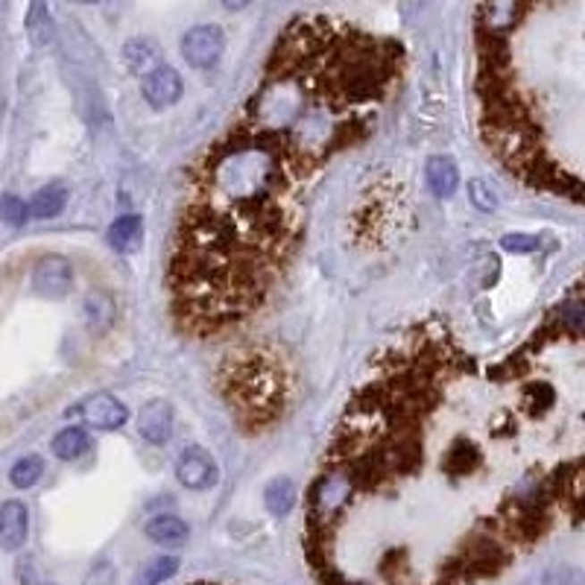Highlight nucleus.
Returning <instances> with one entry per match:
<instances>
[{
    "label": "nucleus",
    "instance_id": "18",
    "mask_svg": "<svg viewBox=\"0 0 585 585\" xmlns=\"http://www.w3.org/2000/svg\"><path fill=\"white\" fill-rule=\"evenodd\" d=\"M27 36L36 47H50L53 45V18L45 4H32L30 18H27Z\"/></svg>",
    "mask_w": 585,
    "mask_h": 585
},
{
    "label": "nucleus",
    "instance_id": "20",
    "mask_svg": "<svg viewBox=\"0 0 585 585\" xmlns=\"http://www.w3.org/2000/svg\"><path fill=\"white\" fill-rule=\"evenodd\" d=\"M176 571H179V559L176 556L153 559V562H147L144 571H140V585H161V582H167Z\"/></svg>",
    "mask_w": 585,
    "mask_h": 585
},
{
    "label": "nucleus",
    "instance_id": "12",
    "mask_svg": "<svg viewBox=\"0 0 585 585\" xmlns=\"http://www.w3.org/2000/svg\"><path fill=\"white\" fill-rule=\"evenodd\" d=\"M425 182L433 197L439 199H451L460 188V170L454 165V158L445 156H433L425 165Z\"/></svg>",
    "mask_w": 585,
    "mask_h": 585
},
{
    "label": "nucleus",
    "instance_id": "8",
    "mask_svg": "<svg viewBox=\"0 0 585 585\" xmlns=\"http://www.w3.org/2000/svg\"><path fill=\"white\" fill-rule=\"evenodd\" d=\"M140 91H144V100L161 112V108H170L182 100L185 85H182L176 68H170V64H156V68L144 77V82H140Z\"/></svg>",
    "mask_w": 585,
    "mask_h": 585
},
{
    "label": "nucleus",
    "instance_id": "24",
    "mask_svg": "<svg viewBox=\"0 0 585 585\" xmlns=\"http://www.w3.org/2000/svg\"><path fill=\"white\" fill-rule=\"evenodd\" d=\"M501 246L506 252H515V255H524V252H536L541 246V241L536 234H524V232H513V234H504Z\"/></svg>",
    "mask_w": 585,
    "mask_h": 585
},
{
    "label": "nucleus",
    "instance_id": "11",
    "mask_svg": "<svg viewBox=\"0 0 585 585\" xmlns=\"http://www.w3.org/2000/svg\"><path fill=\"white\" fill-rule=\"evenodd\" d=\"M30 533V509L21 501L0 504V547L18 550L24 547Z\"/></svg>",
    "mask_w": 585,
    "mask_h": 585
},
{
    "label": "nucleus",
    "instance_id": "2",
    "mask_svg": "<svg viewBox=\"0 0 585 585\" xmlns=\"http://www.w3.org/2000/svg\"><path fill=\"white\" fill-rule=\"evenodd\" d=\"M404 64L401 41L354 21L290 18L255 94L191 170L167 261L179 331L220 337L273 296L305 234L313 185L369 140Z\"/></svg>",
    "mask_w": 585,
    "mask_h": 585
},
{
    "label": "nucleus",
    "instance_id": "4",
    "mask_svg": "<svg viewBox=\"0 0 585 585\" xmlns=\"http://www.w3.org/2000/svg\"><path fill=\"white\" fill-rule=\"evenodd\" d=\"M225 398L232 404V413L243 419V425H269L284 404V375L273 357L252 354L246 363H237L225 375Z\"/></svg>",
    "mask_w": 585,
    "mask_h": 585
},
{
    "label": "nucleus",
    "instance_id": "17",
    "mask_svg": "<svg viewBox=\"0 0 585 585\" xmlns=\"http://www.w3.org/2000/svg\"><path fill=\"white\" fill-rule=\"evenodd\" d=\"M64 205H68V191L62 185H47L30 199L27 208H30V216H36V220H50V216L64 211Z\"/></svg>",
    "mask_w": 585,
    "mask_h": 585
},
{
    "label": "nucleus",
    "instance_id": "3",
    "mask_svg": "<svg viewBox=\"0 0 585 585\" xmlns=\"http://www.w3.org/2000/svg\"><path fill=\"white\" fill-rule=\"evenodd\" d=\"M585 6L474 9L480 138L527 188L582 202Z\"/></svg>",
    "mask_w": 585,
    "mask_h": 585
},
{
    "label": "nucleus",
    "instance_id": "10",
    "mask_svg": "<svg viewBox=\"0 0 585 585\" xmlns=\"http://www.w3.org/2000/svg\"><path fill=\"white\" fill-rule=\"evenodd\" d=\"M138 433L149 445H167L173 437V407L165 398H153L140 407L138 413Z\"/></svg>",
    "mask_w": 585,
    "mask_h": 585
},
{
    "label": "nucleus",
    "instance_id": "6",
    "mask_svg": "<svg viewBox=\"0 0 585 585\" xmlns=\"http://www.w3.org/2000/svg\"><path fill=\"white\" fill-rule=\"evenodd\" d=\"M176 480L191 492H208L220 483V465L211 457V451L202 445H188L176 460Z\"/></svg>",
    "mask_w": 585,
    "mask_h": 585
},
{
    "label": "nucleus",
    "instance_id": "5",
    "mask_svg": "<svg viewBox=\"0 0 585 585\" xmlns=\"http://www.w3.org/2000/svg\"><path fill=\"white\" fill-rule=\"evenodd\" d=\"M223 50H225V36L216 24L191 27L185 36H182V56H185L191 68H197V71L216 68Z\"/></svg>",
    "mask_w": 585,
    "mask_h": 585
},
{
    "label": "nucleus",
    "instance_id": "22",
    "mask_svg": "<svg viewBox=\"0 0 585 585\" xmlns=\"http://www.w3.org/2000/svg\"><path fill=\"white\" fill-rule=\"evenodd\" d=\"M30 216V208L24 205V199L18 197H0V220L9 223V225H21Z\"/></svg>",
    "mask_w": 585,
    "mask_h": 585
},
{
    "label": "nucleus",
    "instance_id": "19",
    "mask_svg": "<svg viewBox=\"0 0 585 585\" xmlns=\"http://www.w3.org/2000/svg\"><path fill=\"white\" fill-rule=\"evenodd\" d=\"M41 471H45V462L36 454H30V457H21L13 469H9V480H13L15 489H30V486H36Z\"/></svg>",
    "mask_w": 585,
    "mask_h": 585
},
{
    "label": "nucleus",
    "instance_id": "16",
    "mask_svg": "<svg viewBox=\"0 0 585 585\" xmlns=\"http://www.w3.org/2000/svg\"><path fill=\"white\" fill-rule=\"evenodd\" d=\"M299 501V489L290 478H276L267 483L264 489V504L273 515H287Z\"/></svg>",
    "mask_w": 585,
    "mask_h": 585
},
{
    "label": "nucleus",
    "instance_id": "14",
    "mask_svg": "<svg viewBox=\"0 0 585 585\" xmlns=\"http://www.w3.org/2000/svg\"><path fill=\"white\" fill-rule=\"evenodd\" d=\"M144 533H147L149 541H153V545L182 547L191 536V527L176 515H156V518H149V521H147Z\"/></svg>",
    "mask_w": 585,
    "mask_h": 585
},
{
    "label": "nucleus",
    "instance_id": "15",
    "mask_svg": "<svg viewBox=\"0 0 585 585\" xmlns=\"http://www.w3.org/2000/svg\"><path fill=\"white\" fill-rule=\"evenodd\" d=\"M89 445H91V439L82 428H64V430L56 433V437H53L50 451L56 454L62 462H73V460H80L85 451H89Z\"/></svg>",
    "mask_w": 585,
    "mask_h": 585
},
{
    "label": "nucleus",
    "instance_id": "23",
    "mask_svg": "<svg viewBox=\"0 0 585 585\" xmlns=\"http://www.w3.org/2000/svg\"><path fill=\"white\" fill-rule=\"evenodd\" d=\"M469 197H471V202H474V208L478 211H495L497 208V197L492 193V188L486 185L483 179H474V182H469Z\"/></svg>",
    "mask_w": 585,
    "mask_h": 585
},
{
    "label": "nucleus",
    "instance_id": "13",
    "mask_svg": "<svg viewBox=\"0 0 585 585\" xmlns=\"http://www.w3.org/2000/svg\"><path fill=\"white\" fill-rule=\"evenodd\" d=\"M108 246L121 255H132L144 241V220L138 214H123L108 225Z\"/></svg>",
    "mask_w": 585,
    "mask_h": 585
},
{
    "label": "nucleus",
    "instance_id": "25",
    "mask_svg": "<svg viewBox=\"0 0 585 585\" xmlns=\"http://www.w3.org/2000/svg\"><path fill=\"white\" fill-rule=\"evenodd\" d=\"M193 585H223V582H193Z\"/></svg>",
    "mask_w": 585,
    "mask_h": 585
},
{
    "label": "nucleus",
    "instance_id": "7",
    "mask_svg": "<svg viewBox=\"0 0 585 585\" xmlns=\"http://www.w3.org/2000/svg\"><path fill=\"white\" fill-rule=\"evenodd\" d=\"M32 287L47 299L68 296L73 287V267L62 255H45L32 269Z\"/></svg>",
    "mask_w": 585,
    "mask_h": 585
},
{
    "label": "nucleus",
    "instance_id": "9",
    "mask_svg": "<svg viewBox=\"0 0 585 585\" xmlns=\"http://www.w3.org/2000/svg\"><path fill=\"white\" fill-rule=\"evenodd\" d=\"M77 416H82L91 428L117 430L129 421V407L114 395H91L77 407Z\"/></svg>",
    "mask_w": 585,
    "mask_h": 585
},
{
    "label": "nucleus",
    "instance_id": "1",
    "mask_svg": "<svg viewBox=\"0 0 585 585\" xmlns=\"http://www.w3.org/2000/svg\"><path fill=\"white\" fill-rule=\"evenodd\" d=\"M582 305L480 357L445 322L372 354L308 489L319 585H486L582 524Z\"/></svg>",
    "mask_w": 585,
    "mask_h": 585
},
{
    "label": "nucleus",
    "instance_id": "21",
    "mask_svg": "<svg viewBox=\"0 0 585 585\" xmlns=\"http://www.w3.org/2000/svg\"><path fill=\"white\" fill-rule=\"evenodd\" d=\"M126 59H129V64H132L135 71H140L147 77L149 71V64H153V59H156V47H149V41H129L126 45Z\"/></svg>",
    "mask_w": 585,
    "mask_h": 585
}]
</instances>
